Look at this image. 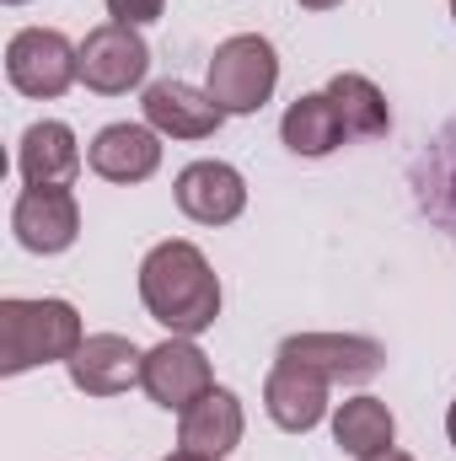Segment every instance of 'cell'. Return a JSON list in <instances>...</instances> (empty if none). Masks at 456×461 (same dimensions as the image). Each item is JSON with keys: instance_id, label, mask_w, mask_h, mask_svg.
<instances>
[{"instance_id": "cell-10", "label": "cell", "mask_w": 456, "mask_h": 461, "mask_svg": "<svg viewBox=\"0 0 456 461\" xmlns=\"http://www.w3.org/2000/svg\"><path fill=\"white\" fill-rule=\"evenodd\" d=\"M263 408H269V419H274L279 429L306 435V429H317L323 413H328V381H323L312 365L279 354L274 370H269V381H263Z\"/></svg>"}, {"instance_id": "cell-8", "label": "cell", "mask_w": 456, "mask_h": 461, "mask_svg": "<svg viewBox=\"0 0 456 461\" xmlns=\"http://www.w3.org/2000/svg\"><path fill=\"white\" fill-rule=\"evenodd\" d=\"M70 370V386L87 392V397H118L129 386H140L145 375V348L129 344L123 333H92L81 339V348L65 359Z\"/></svg>"}, {"instance_id": "cell-23", "label": "cell", "mask_w": 456, "mask_h": 461, "mask_svg": "<svg viewBox=\"0 0 456 461\" xmlns=\"http://www.w3.org/2000/svg\"><path fill=\"white\" fill-rule=\"evenodd\" d=\"M167 461H205V456H194V451H172Z\"/></svg>"}, {"instance_id": "cell-1", "label": "cell", "mask_w": 456, "mask_h": 461, "mask_svg": "<svg viewBox=\"0 0 456 461\" xmlns=\"http://www.w3.org/2000/svg\"><path fill=\"white\" fill-rule=\"evenodd\" d=\"M140 301L167 333L199 339L221 317V279H215L210 258L194 241L172 236V241L145 252V263H140Z\"/></svg>"}, {"instance_id": "cell-22", "label": "cell", "mask_w": 456, "mask_h": 461, "mask_svg": "<svg viewBox=\"0 0 456 461\" xmlns=\"http://www.w3.org/2000/svg\"><path fill=\"white\" fill-rule=\"evenodd\" d=\"M446 435H451V446H456V402H451V413H446Z\"/></svg>"}, {"instance_id": "cell-21", "label": "cell", "mask_w": 456, "mask_h": 461, "mask_svg": "<svg viewBox=\"0 0 456 461\" xmlns=\"http://www.w3.org/2000/svg\"><path fill=\"white\" fill-rule=\"evenodd\" d=\"M370 461H414L408 451H381V456H370Z\"/></svg>"}, {"instance_id": "cell-2", "label": "cell", "mask_w": 456, "mask_h": 461, "mask_svg": "<svg viewBox=\"0 0 456 461\" xmlns=\"http://www.w3.org/2000/svg\"><path fill=\"white\" fill-rule=\"evenodd\" d=\"M81 317L70 301H0V375H22L32 365H65L81 348Z\"/></svg>"}, {"instance_id": "cell-6", "label": "cell", "mask_w": 456, "mask_h": 461, "mask_svg": "<svg viewBox=\"0 0 456 461\" xmlns=\"http://www.w3.org/2000/svg\"><path fill=\"white\" fill-rule=\"evenodd\" d=\"M150 70V49L134 27L123 22H103L87 32L81 43V81L97 92V97H123L129 86H140Z\"/></svg>"}, {"instance_id": "cell-5", "label": "cell", "mask_w": 456, "mask_h": 461, "mask_svg": "<svg viewBox=\"0 0 456 461\" xmlns=\"http://www.w3.org/2000/svg\"><path fill=\"white\" fill-rule=\"evenodd\" d=\"M145 397L167 413H188L205 392H215V370H210V354L194 344V339H167V344L145 348V375H140Z\"/></svg>"}, {"instance_id": "cell-7", "label": "cell", "mask_w": 456, "mask_h": 461, "mask_svg": "<svg viewBox=\"0 0 456 461\" xmlns=\"http://www.w3.org/2000/svg\"><path fill=\"white\" fill-rule=\"evenodd\" d=\"M279 354L312 365L328 386H339V381L360 386V381L381 375V365H387V348L376 339H360V333H296V339L279 344Z\"/></svg>"}, {"instance_id": "cell-25", "label": "cell", "mask_w": 456, "mask_h": 461, "mask_svg": "<svg viewBox=\"0 0 456 461\" xmlns=\"http://www.w3.org/2000/svg\"><path fill=\"white\" fill-rule=\"evenodd\" d=\"M11 5H22V0H11Z\"/></svg>"}, {"instance_id": "cell-4", "label": "cell", "mask_w": 456, "mask_h": 461, "mask_svg": "<svg viewBox=\"0 0 456 461\" xmlns=\"http://www.w3.org/2000/svg\"><path fill=\"white\" fill-rule=\"evenodd\" d=\"M5 81L22 97H59L70 81H81V49L59 27H22L5 43Z\"/></svg>"}, {"instance_id": "cell-20", "label": "cell", "mask_w": 456, "mask_h": 461, "mask_svg": "<svg viewBox=\"0 0 456 461\" xmlns=\"http://www.w3.org/2000/svg\"><path fill=\"white\" fill-rule=\"evenodd\" d=\"M306 11H333V5H343V0H301Z\"/></svg>"}, {"instance_id": "cell-24", "label": "cell", "mask_w": 456, "mask_h": 461, "mask_svg": "<svg viewBox=\"0 0 456 461\" xmlns=\"http://www.w3.org/2000/svg\"><path fill=\"white\" fill-rule=\"evenodd\" d=\"M451 16H456V0H451Z\"/></svg>"}, {"instance_id": "cell-15", "label": "cell", "mask_w": 456, "mask_h": 461, "mask_svg": "<svg viewBox=\"0 0 456 461\" xmlns=\"http://www.w3.org/2000/svg\"><path fill=\"white\" fill-rule=\"evenodd\" d=\"M16 167L32 188H70V177L81 172V145H76L70 123H59V118L32 123L16 145Z\"/></svg>"}, {"instance_id": "cell-17", "label": "cell", "mask_w": 456, "mask_h": 461, "mask_svg": "<svg viewBox=\"0 0 456 461\" xmlns=\"http://www.w3.org/2000/svg\"><path fill=\"white\" fill-rule=\"evenodd\" d=\"M328 103H333V113H339L349 140H381V134L392 129L387 97L376 92V81H365V76H354V70H339V76L328 81Z\"/></svg>"}, {"instance_id": "cell-12", "label": "cell", "mask_w": 456, "mask_h": 461, "mask_svg": "<svg viewBox=\"0 0 456 461\" xmlns=\"http://www.w3.org/2000/svg\"><path fill=\"white\" fill-rule=\"evenodd\" d=\"M140 108H145V123L156 134H172V140H210L226 123V108L210 92L188 86V81H156V86H145Z\"/></svg>"}, {"instance_id": "cell-9", "label": "cell", "mask_w": 456, "mask_h": 461, "mask_svg": "<svg viewBox=\"0 0 456 461\" xmlns=\"http://www.w3.org/2000/svg\"><path fill=\"white\" fill-rule=\"evenodd\" d=\"M11 230H16V241H22L27 252H43V258L76 247V236H81L76 194H70V188H32V183H27V188L16 194Z\"/></svg>"}, {"instance_id": "cell-14", "label": "cell", "mask_w": 456, "mask_h": 461, "mask_svg": "<svg viewBox=\"0 0 456 461\" xmlns=\"http://www.w3.org/2000/svg\"><path fill=\"white\" fill-rule=\"evenodd\" d=\"M242 429H247V419H242L236 392L215 386V392H205V397L183 413L178 446L194 451V456H205V461H221V456H231V451L242 446Z\"/></svg>"}, {"instance_id": "cell-19", "label": "cell", "mask_w": 456, "mask_h": 461, "mask_svg": "<svg viewBox=\"0 0 456 461\" xmlns=\"http://www.w3.org/2000/svg\"><path fill=\"white\" fill-rule=\"evenodd\" d=\"M167 11V0H108V16L123 22V27H145Z\"/></svg>"}, {"instance_id": "cell-18", "label": "cell", "mask_w": 456, "mask_h": 461, "mask_svg": "<svg viewBox=\"0 0 456 461\" xmlns=\"http://www.w3.org/2000/svg\"><path fill=\"white\" fill-rule=\"evenodd\" d=\"M279 134H285V145L296 150V156H328V150H339L343 140V123L333 113V103H328V92H306V97H296L285 118H279Z\"/></svg>"}, {"instance_id": "cell-13", "label": "cell", "mask_w": 456, "mask_h": 461, "mask_svg": "<svg viewBox=\"0 0 456 461\" xmlns=\"http://www.w3.org/2000/svg\"><path fill=\"white\" fill-rule=\"evenodd\" d=\"M87 167L108 183H145L156 167H161V140L150 123H108L92 150H87Z\"/></svg>"}, {"instance_id": "cell-11", "label": "cell", "mask_w": 456, "mask_h": 461, "mask_svg": "<svg viewBox=\"0 0 456 461\" xmlns=\"http://www.w3.org/2000/svg\"><path fill=\"white\" fill-rule=\"evenodd\" d=\"M178 194V210L199 226H231L242 210H247V183L231 161H194L178 172L172 183Z\"/></svg>"}, {"instance_id": "cell-3", "label": "cell", "mask_w": 456, "mask_h": 461, "mask_svg": "<svg viewBox=\"0 0 456 461\" xmlns=\"http://www.w3.org/2000/svg\"><path fill=\"white\" fill-rule=\"evenodd\" d=\"M274 86H279V54H274V43L269 38H258V32H236L226 38L215 54H210V97L231 113H258L269 97H274Z\"/></svg>"}, {"instance_id": "cell-16", "label": "cell", "mask_w": 456, "mask_h": 461, "mask_svg": "<svg viewBox=\"0 0 456 461\" xmlns=\"http://www.w3.org/2000/svg\"><path fill=\"white\" fill-rule=\"evenodd\" d=\"M333 440H339L343 456L370 461V456H381V451H392L397 419H392V408L381 397H349L333 413Z\"/></svg>"}]
</instances>
